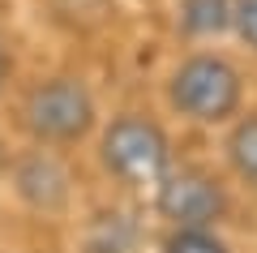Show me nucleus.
Segmentation results:
<instances>
[{
	"label": "nucleus",
	"instance_id": "nucleus-1",
	"mask_svg": "<svg viewBox=\"0 0 257 253\" xmlns=\"http://www.w3.org/2000/svg\"><path fill=\"white\" fill-rule=\"evenodd\" d=\"M244 99V81H240L236 64L223 56L197 52L189 60H180L167 77V103L180 116L197 120V125H223L240 112Z\"/></svg>",
	"mask_w": 257,
	"mask_h": 253
},
{
	"label": "nucleus",
	"instance_id": "nucleus-2",
	"mask_svg": "<svg viewBox=\"0 0 257 253\" xmlns=\"http://www.w3.org/2000/svg\"><path fill=\"white\" fill-rule=\"evenodd\" d=\"M99 163L120 185H159L172 172V146H167V133L155 120L124 112L103 129Z\"/></svg>",
	"mask_w": 257,
	"mask_h": 253
},
{
	"label": "nucleus",
	"instance_id": "nucleus-3",
	"mask_svg": "<svg viewBox=\"0 0 257 253\" xmlns=\"http://www.w3.org/2000/svg\"><path fill=\"white\" fill-rule=\"evenodd\" d=\"M26 129L47 146L82 142L94 129V95L77 77H47L26 95Z\"/></svg>",
	"mask_w": 257,
	"mask_h": 253
},
{
	"label": "nucleus",
	"instance_id": "nucleus-4",
	"mask_svg": "<svg viewBox=\"0 0 257 253\" xmlns=\"http://www.w3.org/2000/svg\"><path fill=\"white\" fill-rule=\"evenodd\" d=\"M155 206L163 219H172V227H214L227 215V193L210 172L180 167V172H167L159 181Z\"/></svg>",
	"mask_w": 257,
	"mask_h": 253
},
{
	"label": "nucleus",
	"instance_id": "nucleus-5",
	"mask_svg": "<svg viewBox=\"0 0 257 253\" xmlns=\"http://www.w3.org/2000/svg\"><path fill=\"white\" fill-rule=\"evenodd\" d=\"M13 189H18V198L26 206L47 210V215L69 206V172H64V163L52 150L22 154L18 167H13Z\"/></svg>",
	"mask_w": 257,
	"mask_h": 253
},
{
	"label": "nucleus",
	"instance_id": "nucleus-6",
	"mask_svg": "<svg viewBox=\"0 0 257 253\" xmlns=\"http://www.w3.org/2000/svg\"><path fill=\"white\" fill-rule=\"evenodd\" d=\"M142 227L133 215L124 210H99V215L86 223V253H138Z\"/></svg>",
	"mask_w": 257,
	"mask_h": 253
},
{
	"label": "nucleus",
	"instance_id": "nucleus-7",
	"mask_svg": "<svg viewBox=\"0 0 257 253\" xmlns=\"http://www.w3.org/2000/svg\"><path fill=\"white\" fill-rule=\"evenodd\" d=\"M231 26V0H180V30L193 39L223 35Z\"/></svg>",
	"mask_w": 257,
	"mask_h": 253
},
{
	"label": "nucleus",
	"instance_id": "nucleus-8",
	"mask_svg": "<svg viewBox=\"0 0 257 253\" xmlns=\"http://www.w3.org/2000/svg\"><path fill=\"white\" fill-rule=\"evenodd\" d=\"M227 163L236 167L240 181H248L257 189V112H253V116H244L227 133Z\"/></svg>",
	"mask_w": 257,
	"mask_h": 253
},
{
	"label": "nucleus",
	"instance_id": "nucleus-9",
	"mask_svg": "<svg viewBox=\"0 0 257 253\" xmlns=\"http://www.w3.org/2000/svg\"><path fill=\"white\" fill-rule=\"evenodd\" d=\"M163 253H231L223 236H214V227H176L163 240Z\"/></svg>",
	"mask_w": 257,
	"mask_h": 253
},
{
	"label": "nucleus",
	"instance_id": "nucleus-10",
	"mask_svg": "<svg viewBox=\"0 0 257 253\" xmlns=\"http://www.w3.org/2000/svg\"><path fill=\"white\" fill-rule=\"evenodd\" d=\"M231 26L257 56V0H231Z\"/></svg>",
	"mask_w": 257,
	"mask_h": 253
},
{
	"label": "nucleus",
	"instance_id": "nucleus-11",
	"mask_svg": "<svg viewBox=\"0 0 257 253\" xmlns=\"http://www.w3.org/2000/svg\"><path fill=\"white\" fill-rule=\"evenodd\" d=\"M9 73H13V56H9V43H5V35H0V91H5Z\"/></svg>",
	"mask_w": 257,
	"mask_h": 253
}]
</instances>
